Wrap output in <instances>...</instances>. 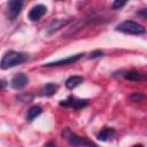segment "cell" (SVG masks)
I'll use <instances>...</instances> for the list:
<instances>
[{
	"mask_svg": "<svg viewBox=\"0 0 147 147\" xmlns=\"http://www.w3.org/2000/svg\"><path fill=\"white\" fill-rule=\"evenodd\" d=\"M23 7V1L20 0H11L7 3V10H6V15L8 17V20L14 21L16 20V17L20 15L21 10Z\"/></svg>",
	"mask_w": 147,
	"mask_h": 147,
	"instance_id": "cell-4",
	"label": "cell"
},
{
	"mask_svg": "<svg viewBox=\"0 0 147 147\" xmlns=\"http://www.w3.org/2000/svg\"><path fill=\"white\" fill-rule=\"evenodd\" d=\"M138 15H140L141 16V18H146L147 17V14H146V9H142L141 11H138Z\"/></svg>",
	"mask_w": 147,
	"mask_h": 147,
	"instance_id": "cell-18",
	"label": "cell"
},
{
	"mask_svg": "<svg viewBox=\"0 0 147 147\" xmlns=\"http://www.w3.org/2000/svg\"><path fill=\"white\" fill-rule=\"evenodd\" d=\"M87 103H88V100H86V99H77L75 96H69L67 100H62L60 102V106L71 107L75 109H82V108L86 107Z\"/></svg>",
	"mask_w": 147,
	"mask_h": 147,
	"instance_id": "cell-6",
	"label": "cell"
},
{
	"mask_svg": "<svg viewBox=\"0 0 147 147\" xmlns=\"http://www.w3.org/2000/svg\"><path fill=\"white\" fill-rule=\"evenodd\" d=\"M46 13V7L44 5H36L31 8V10L29 11V20L30 21H39Z\"/></svg>",
	"mask_w": 147,
	"mask_h": 147,
	"instance_id": "cell-7",
	"label": "cell"
},
{
	"mask_svg": "<svg viewBox=\"0 0 147 147\" xmlns=\"http://www.w3.org/2000/svg\"><path fill=\"white\" fill-rule=\"evenodd\" d=\"M125 3H126V1H124V0H116V1H114L113 2V9H119V8H122L123 6H125Z\"/></svg>",
	"mask_w": 147,
	"mask_h": 147,
	"instance_id": "cell-16",
	"label": "cell"
},
{
	"mask_svg": "<svg viewBox=\"0 0 147 147\" xmlns=\"http://www.w3.org/2000/svg\"><path fill=\"white\" fill-rule=\"evenodd\" d=\"M56 91H57V85L54 84V83H48V84H46L41 87L40 94L44 95V96H51L54 93H56Z\"/></svg>",
	"mask_w": 147,
	"mask_h": 147,
	"instance_id": "cell-11",
	"label": "cell"
},
{
	"mask_svg": "<svg viewBox=\"0 0 147 147\" xmlns=\"http://www.w3.org/2000/svg\"><path fill=\"white\" fill-rule=\"evenodd\" d=\"M62 136L63 138L69 142V145L71 147H98L95 144H93L92 141L87 140L84 137H79L78 134L74 133L70 129L65 127L62 131Z\"/></svg>",
	"mask_w": 147,
	"mask_h": 147,
	"instance_id": "cell-2",
	"label": "cell"
},
{
	"mask_svg": "<svg viewBox=\"0 0 147 147\" xmlns=\"http://www.w3.org/2000/svg\"><path fill=\"white\" fill-rule=\"evenodd\" d=\"M45 147H56V145H55L53 141H49L48 144H46V145H45Z\"/></svg>",
	"mask_w": 147,
	"mask_h": 147,
	"instance_id": "cell-20",
	"label": "cell"
},
{
	"mask_svg": "<svg viewBox=\"0 0 147 147\" xmlns=\"http://www.w3.org/2000/svg\"><path fill=\"white\" fill-rule=\"evenodd\" d=\"M28 83H29V78H28L26 75H24V74H17V75H15L13 77V79L10 82V86L13 88H15V90H21Z\"/></svg>",
	"mask_w": 147,
	"mask_h": 147,
	"instance_id": "cell-8",
	"label": "cell"
},
{
	"mask_svg": "<svg viewBox=\"0 0 147 147\" xmlns=\"http://www.w3.org/2000/svg\"><path fill=\"white\" fill-rule=\"evenodd\" d=\"M41 111H42V108H41L40 106H33V107H31V108L28 110L26 121H29V122L33 121L37 116H39V115L41 114Z\"/></svg>",
	"mask_w": 147,
	"mask_h": 147,
	"instance_id": "cell-14",
	"label": "cell"
},
{
	"mask_svg": "<svg viewBox=\"0 0 147 147\" xmlns=\"http://www.w3.org/2000/svg\"><path fill=\"white\" fill-rule=\"evenodd\" d=\"M70 22V20H55L51 23V25L47 29V34H52L55 31L60 30L61 28H64L65 25H68Z\"/></svg>",
	"mask_w": 147,
	"mask_h": 147,
	"instance_id": "cell-9",
	"label": "cell"
},
{
	"mask_svg": "<svg viewBox=\"0 0 147 147\" xmlns=\"http://www.w3.org/2000/svg\"><path fill=\"white\" fill-rule=\"evenodd\" d=\"M84 54L79 53V54H76V55H72V56H69V57H65V59H61V60H57V61H54V62H49V63H45L42 67L45 68H52V67H59V65H68V64H72L75 62H77L78 60H80L83 57Z\"/></svg>",
	"mask_w": 147,
	"mask_h": 147,
	"instance_id": "cell-5",
	"label": "cell"
},
{
	"mask_svg": "<svg viewBox=\"0 0 147 147\" xmlns=\"http://www.w3.org/2000/svg\"><path fill=\"white\" fill-rule=\"evenodd\" d=\"M132 147H144L141 144H139V145H134V146H132Z\"/></svg>",
	"mask_w": 147,
	"mask_h": 147,
	"instance_id": "cell-21",
	"label": "cell"
},
{
	"mask_svg": "<svg viewBox=\"0 0 147 147\" xmlns=\"http://www.w3.org/2000/svg\"><path fill=\"white\" fill-rule=\"evenodd\" d=\"M102 55H103V52H102V51H100V49H98V51H94V52H92V53H91V55H90V59L100 57V56H102Z\"/></svg>",
	"mask_w": 147,
	"mask_h": 147,
	"instance_id": "cell-17",
	"label": "cell"
},
{
	"mask_svg": "<svg viewBox=\"0 0 147 147\" xmlns=\"http://www.w3.org/2000/svg\"><path fill=\"white\" fill-rule=\"evenodd\" d=\"M116 30L124 33H129V34H142L146 31L141 24L134 21H124L116 26Z\"/></svg>",
	"mask_w": 147,
	"mask_h": 147,
	"instance_id": "cell-3",
	"label": "cell"
},
{
	"mask_svg": "<svg viewBox=\"0 0 147 147\" xmlns=\"http://www.w3.org/2000/svg\"><path fill=\"white\" fill-rule=\"evenodd\" d=\"M114 136H115V130L111 127H106L98 134V139L101 141H107V140H110Z\"/></svg>",
	"mask_w": 147,
	"mask_h": 147,
	"instance_id": "cell-12",
	"label": "cell"
},
{
	"mask_svg": "<svg viewBox=\"0 0 147 147\" xmlns=\"http://www.w3.org/2000/svg\"><path fill=\"white\" fill-rule=\"evenodd\" d=\"M28 55L24 53H20V52H15V51H9L7 52L3 57L0 61V68L6 70L9 68H13L15 65L22 64L25 61H28Z\"/></svg>",
	"mask_w": 147,
	"mask_h": 147,
	"instance_id": "cell-1",
	"label": "cell"
},
{
	"mask_svg": "<svg viewBox=\"0 0 147 147\" xmlns=\"http://www.w3.org/2000/svg\"><path fill=\"white\" fill-rule=\"evenodd\" d=\"M129 99H130L132 102H140V101L144 100V95H142L141 93L136 92V93H132V94L129 96Z\"/></svg>",
	"mask_w": 147,
	"mask_h": 147,
	"instance_id": "cell-15",
	"label": "cell"
},
{
	"mask_svg": "<svg viewBox=\"0 0 147 147\" xmlns=\"http://www.w3.org/2000/svg\"><path fill=\"white\" fill-rule=\"evenodd\" d=\"M84 82V78L82 76H71L65 80V87L69 90H74L78 85H80Z\"/></svg>",
	"mask_w": 147,
	"mask_h": 147,
	"instance_id": "cell-10",
	"label": "cell"
},
{
	"mask_svg": "<svg viewBox=\"0 0 147 147\" xmlns=\"http://www.w3.org/2000/svg\"><path fill=\"white\" fill-rule=\"evenodd\" d=\"M6 85H7V82L3 80V79H0V91L3 90V88L6 87Z\"/></svg>",
	"mask_w": 147,
	"mask_h": 147,
	"instance_id": "cell-19",
	"label": "cell"
},
{
	"mask_svg": "<svg viewBox=\"0 0 147 147\" xmlns=\"http://www.w3.org/2000/svg\"><path fill=\"white\" fill-rule=\"evenodd\" d=\"M124 78L127 80H132V82H139L144 79V76L137 70H129L124 74Z\"/></svg>",
	"mask_w": 147,
	"mask_h": 147,
	"instance_id": "cell-13",
	"label": "cell"
}]
</instances>
